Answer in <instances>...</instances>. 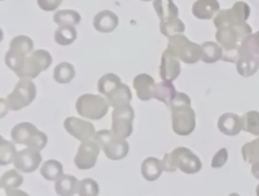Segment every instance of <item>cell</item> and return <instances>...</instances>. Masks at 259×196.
<instances>
[{
	"label": "cell",
	"mask_w": 259,
	"mask_h": 196,
	"mask_svg": "<svg viewBox=\"0 0 259 196\" xmlns=\"http://www.w3.org/2000/svg\"><path fill=\"white\" fill-rule=\"evenodd\" d=\"M191 101L187 94L177 92L171 102V119L173 131L180 135H189L195 128V112L191 108Z\"/></svg>",
	"instance_id": "6da1fadb"
},
{
	"label": "cell",
	"mask_w": 259,
	"mask_h": 196,
	"mask_svg": "<svg viewBox=\"0 0 259 196\" xmlns=\"http://www.w3.org/2000/svg\"><path fill=\"white\" fill-rule=\"evenodd\" d=\"M93 139L100 145L105 157L112 161L125 158L130 150V144L125 138L116 135L112 130H99L95 132Z\"/></svg>",
	"instance_id": "7a4b0ae2"
},
{
	"label": "cell",
	"mask_w": 259,
	"mask_h": 196,
	"mask_svg": "<svg viewBox=\"0 0 259 196\" xmlns=\"http://www.w3.org/2000/svg\"><path fill=\"white\" fill-rule=\"evenodd\" d=\"M167 50L181 62L192 65L201 59V45L192 42L182 33H177L169 37Z\"/></svg>",
	"instance_id": "3957f363"
},
{
	"label": "cell",
	"mask_w": 259,
	"mask_h": 196,
	"mask_svg": "<svg viewBox=\"0 0 259 196\" xmlns=\"http://www.w3.org/2000/svg\"><path fill=\"white\" fill-rule=\"evenodd\" d=\"M36 96L35 84L29 78H20L13 91L1 101L7 109L17 111L28 106Z\"/></svg>",
	"instance_id": "277c9868"
},
{
	"label": "cell",
	"mask_w": 259,
	"mask_h": 196,
	"mask_svg": "<svg viewBox=\"0 0 259 196\" xmlns=\"http://www.w3.org/2000/svg\"><path fill=\"white\" fill-rule=\"evenodd\" d=\"M33 40L27 35H17L13 37L9 44V50L5 54L6 66L17 75L26 59L33 51Z\"/></svg>",
	"instance_id": "5b68a950"
},
{
	"label": "cell",
	"mask_w": 259,
	"mask_h": 196,
	"mask_svg": "<svg viewBox=\"0 0 259 196\" xmlns=\"http://www.w3.org/2000/svg\"><path fill=\"white\" fill-rule=\"evenodd\" d=\"M109 102L103 96L95 94H83L76 101V111L89 120H99L103 118L109 109Z\"/></svg>",
	"instance_id": "8992f818"
},
{
	"label": "cell",
	"mask_w": 259,
	"mask_h": 196,
	"mask_svg": "<svg viewBox=\"0 0 259 196\" xmlns=\"http://www.w3.org/2000/svg\"><path fill=\"white\" fill-rule=\"evenodd\" d=\"M10 136L15 143L25 144L38 151H41L48 142L47 134L38 130L32 123L26 121L14 125Z\"/></svg>",
	"instance_id": "52a82bcc"
},
{
	"label": "cell",
	"mask_w": 259,
	"mask_h": 196,
	"mask_svg": "<svg viewBox=\"0 0 259 196\" xmlns=\"http://www.w3.org/2000/svg\"><path fill=\"white\" fill-rule=\"evenodd\" d=\"M51 54L46 50L32 51L25 59L20 72L16 75L18 78H36L41 72L46 71L52 65Z\"/></svg>",
	"instance_id": "ba28073f"
},
{
	"label": "cell",
	"mask_w": 259,
	"mask_h": 196,
	"mask_svg": "<svg viewBox=\"0 0 259 196\" xmlns=\"http://www.w3.org/2000/svg\"><path fill=\"white\" fill-rule=\"evenodd\" d=\"M135 111L130 103H124L113 108L111 113V130L122 138H127L133 132Z\"/></svg>",
	"instance_id": "9c48e42d"
},
{
	"label": "cell",
	"mask_w": 259,
	"mask_h": 196,
	"mask_svg": "<svg viewBox=\"0 0 259 196\" xmlns=\"http://www.w3.org/2000/svg\"><path fill=\"white\" fill-rule=\"evenodd\" d=\"M170 154L176 169L185 174H195L201 169L202 165L199 158L185 146H178Z\"/></svg>",
	"instance_id": "30bf717a"
},
{
	"label": "cell",
	"mask_w": 259,
	"mask_h": 196,
	"mask_svg": "<svg viewBox=\"0 0 259 196\" xmlns=\"http://www.w3.org/2000/svg\"><path fill=\"white\" fill-rule=\"evenodd\" d=\"M100 150V145L93 138L83 141L78 148L77 154L74 158L75 166L80 170L92 169L97 162Z\"/></svg>",
	"instance_id": "8fae6325"
},
{
	"label": "cell",
	"mask_w": 259,
	"mask_h": 196,
	"mask_svg": "<svg viewBox=\"0 0 259 196\" xmlns=\"http://www.w3.org/2000/svg\"><path fill=\"white\" fill-rule=\"evenodd\" d=\"M42 161L41 154L38 150L27 146L26 149L20 150L16 153L13 160L14 168L22 173H32L34 172L40 162Z\"/></svg>",
	"instance_id": "7c38bea8"
},
{
	"label": "cell",
	"mask_w": 259,
	"mask_h": 196,
	"mask_svg": "<svg viewBox=\"0 0 259 196\" xmlns=\"http://www.w3.org/2000/svg\"><path fill=\"white\" fill-rule=\"evenodd\" d=\"M63 125L69 134H71L81 142L92 139L95 134L94 125L90 121L83 120L78 117H67L64 120Z\"/></svg>",
	"instance_id": "4fadbf2b"
},
{
	"label": "cell",
	"mask_w": 259,
	"mask_h": 196,
	"mask_svg": "<svg viewBox=\"0 0 259 196\" xmlns=\"http://www.w3.org/2000/svg\"><path fill=\"white\" fill-rule=\"evenodd\" d=\"M180 60L173 56L167 48L161 56V64L159 68V75L162 80H175L181 72Z\"/></svg>",
	"instance_id": "5bb4252c"
},
{
	"label": "cell",
	"mask_w": 259,
	"mask_h": 196,
	"mask_svg": "<svg viewBox=\"0 0 259 196\" xmlns=\"http://www.w3.org/2000/svg\"><path fill=\"white\" fill-rule=\"evenodd\" d=\"M134 89L136 90L137 96L142 101H149L154 98V91L156 82L152 76L146 73H141L134 78L133 82Z\"/></svg>",
	"instance_id": "9a60e30c"
},
{
	"label": "cell",
	"mask_w": 259,
	"mask_h": 196,
	"mask_svg": "<svg viewBox=\"0 0 259 196\" xmlns=\"http://www.w3.org/2000/svg\"><path fill=\"white\" fill-rule=\"evenodd\" d=\"M117 25L118 17L110 10H101L93 18V27L102 33L112 32Z\"/></svg>",
	"instance_id": "2e32d148"
},
{
	"label": "cell",
	"mask_w": 259,
	"mask_h": 196,
	"mask_svg": "<svg viewBox=\"0 0 259 196\" xmlns=\"http://www.w3.org/2000/svg\"><path fill=\"white\" fill-rule=\"evenodd\" d=\"M79 181L76 177L68 174H63L55 181V191L61 196H72L77 194Z\"/></svg>",
	"instance_id": "e0dca14e"
},
{
	"label": "cell",
	"mask_w": 259,
	"mask_h": 196,
	"mask_svg": "<svg viewBox=\"0 0 259 196\" xmlns=\"http://www.w3.org/2000/svg\"><path fill=\"white\" fill-rule=\"evenodd\" d=\"M153 7L160 19V22H165L178 17V7L172 0H154Z\"/></svg>",
	"instance_id": "ac0fdd59"
},
{
	"label": "cell",
	"mask_w": 259,
	"mask_h": 196,
	"mask_svg": "<svg viewBox=\"0 0 259 196\" xmlns=\"http://www.w3.org/2000/svg\"><path fill=\"white\" fill-rule=\"evenodd\" d=\"M176 89L170 80H162L159 83H156L155 91H154V98L165 103L166 106L169 108L171 105L172 100L176 96Z\"/></svg>",
	"instance_id": "d6986e66"
},
{
	"label": "cell",
	"mask_w": 259,
	"mask_h": 196,
	"mask_svg": "<svg viewBox=\"0 0 259 196\" xmlns=\"http://www.w3.org/2000/svg\"><path fill=\"white\" fill-rule=\"evenodd\" d=\"M163 169L161 166V161L154 157H149L145 159L141 166V173L145 180L149 182L156 181L162 174Z\"/></svg>",
	"instance_id": "ffe728a7"
},
{
	"label": "cell",
	"mask_w": 259,
	"mask_h": 196,
	"mask_svg": "<svg viewBox=\"0 0 259 196\" xmlns=\"http://www.w3.org/2000/svg\"><path fill=\"white\" fill-rule=\"evenodd\" d=\"M219 9L215 0H196L192 5V14L199 19L210 18Z\"/></svg>",
	"instance_id": "44dd1931"
},
{
	"label": "cell",
	"mask_w": 259,
	"mask_h": 196,
	"mask_svg": "<svg viewBox=\"0 0 259 196\" xmlns=\"http://www.w3.org/2000/svg\"><path fill=\"white\" fill-rule=\"evenodd\" d=\"M110 106L113 108L119 106L124 103H130L132 101L133 95L130 87L123 83H121L118 87H116L112 92H110L106 97Z\"/></svg>",
	"instance_id": "7402d4cb"
},
{
	"label": "cell",
	"mask_w": 259,
	"mask_h": 196,
	"mask_svg": "<svg viewBox=\"0 0 259 196\" xmlns=\"http://www.w3.org/2000/svg\"><path fill=\"white\" fill-rule=\"evenodd\" d=\"M77 38V30L73 24L60 25L54 34L55 41L60 45H69Z\"/></svg>",
	"instance_id": "603a6c76"
},
{
	"label": "cell",
	"mask_w": 259,
	"mask_h": 196,
	"mask_svg": "<svg viewBox=\"0 0 259 196\" xmlns=\"http://www.w3.org/2000/svg\"><path fill=\"white\" fill-rule=\"evenodd\" d=\"M75 75L76 71L73 65L68 62H62L55 67L53 77L59 84H68L75 78Z\"/></svg>",
	"instance_id": "cb8c5ba5"
},
{
	"label": "cell",
	"mask_w": 259,
	"mask_h": 196,
	"mask_svg": "<svg viewBox=\"0 0 259 196\" xmlns=\"http://www.w3.org/2000/svg\"><path fill=\"white\" fill-rule=\"evenodd\" d=\"M17 171V169H11L2 175L0 179V188L5 192L15 190L22 185L23 177Z\"/></svg>",
	"instance_id": "d4e9b609"
},
{
	"label": "cell",
	"mask_w": 259,
	"mask_h": 196,
	"mask_svg": "<svg viewBox=\"0 0 259 196\" xmlns=\"http://www.w3.org/2000/svg\"><path fill=\"white\" fill-rule=\"evenodd\" d=\"M39 172L46 180L56 181L63 175V165L57 160H48L42 164Z\"/></svg>",
	"instance_id": "484cf974"
},
{
	"label": "cell",
	"mask_w": 259,
	"mask_h": 196,
	"mask_svg": "<svg viewBox=\"0 0 259 196\" xmlns=\"http://www.w3.org/2000/svg\"><path fill=\"white\" fill-rule=\"evenodd\" d=\"M121 84L120 78L114 73H107L100 77L97 83V89L100 94L103 96H107L110 92H112L116 87Z\"/></svg>",
	"instance_id": "4316f807"
},
{
	"label": "cell",
	"mask_w": 259,
	"mask_h": 196,
	"mask_svg": "<svg viewBox=\"0 0 259 196\" xmlns=\"http://www.w3.org/2000/svg\"><path fill=\"white\" fill-rule=\"evenodd\" d=\"M53 20L59 25H64V24L77 25L81 21V15L75 10L63 9L55 12L53 16Z\"/></svg>",
	"instance_id": "83f0119b"
},
{
	"label": "cell",
	"mask_w": 259,
	"mask_h": 196,
	"mask_svg": "<svg viewBox=\"0 0 259 196\" xmlns=\"http://www.w3.org/2000/svg\"><path fill=\"white\" fill-rule=\"evenodd\" d=\"M15 142L6 140L3 136H0V165L5 166L13 163L16 155Z\"/></svg>",
	"instance_id": "f1b7e54d"
},
{
	"label": "cell",
	"mask_w": 259,
	"mask_h": 196,
	"mask_svg": "<svg viewBox=\"0 0 259 196\" xmlns=\"http://www.w3.org/2000/svg\"><path fill=\"white\" fill-rule=\"evenodd\" d=\"M185 30V25L181 19L175 17L165 22H160V31L164 36L170 37L177 33H182Z\"/></svg>",
	"instance_id": "f546056e"
},
{
	"label": "cell",
	"mask_w": 259,
	"mask_h": 196,
	"mask_svg": "<svg viewBox=\"0 0 259 196\" xmlns=\"http://www.w3.org/2000/svg\"><path fill=\"white\" fill-rule=\"evenodd\" d=\"M201 60L204 63L210 64L218 61L221 57V48L212 41H206L201 45Z\"/></svg>",
	"instance_id": "4dcf8cb0"
},
{
	"label": "cell",
	"mask_w": 259,
	"mask_h": 196,
	"mask_svg": "<svg viewBox=\"0 0 259 196\" xmlns=\"http://www.w3.org/2000/svg\"><path fill=\"white\" fill-rule=\"evenodd\" d=\"M77 194L80 196H97L99 194L98 183L91 178H85L79 181Z\"/></svg>",
	"instance_id": "1f68e13d"
},
{
	"label": "cell",
	"mask_w": 259,
	"mask_h": 196,
	"mask_svg": "<svg viewBox=\"0 0 259 196\" xmlns=\"http://www.w3.org/2000/svg\"><path fill=\"white\" fill-rule=\"evenodd\" d=\"M64 0H36L38 7L45 11L56 10Z\"/></svg>",
	"instance_id": "d6a6232c"
},
{
	"label": "cell",
	"mask_w": 259,
	"mask_h": 196,
	"mask_svg": "<svg viewBox=\"0 0 259 196\" xmlns=\"http://www.w3.org/2000/svg\"><path fill=\"white\" fill-rule=\"evenodd\" d=\"M161 166H162L163 171L168 172V173H172V172H175L177 170L176 167L173 164V161L171 159V154L170 153L165 154L164 158L161 161Z\"/></svg>",
	"instance_id": "836d02e7"
},
{
	"label": "cell",
	"mask_w": 259,
	"mask_h": 196,
	"mask_svg": "<svg viewBox=\"0 0 259 196\" xmlns=\"http://www.w3.org/2000/svg\"><path fill=\"white\" fill-rule=\"evenodd\" d=\"M226 159H227V154H226V150H221L212 159V163H211V166L213 168H217V167H221L224 165V163L226 162Z\"/></svg>",
	"instance_id": "e575fe53"
},
{
	"label": "cell",
	"mask_w": 259,
	"mask_h": 196,
	"mask_svg": "<svg viewBox=\"0 0 259 196\" xmlns=\"http://www.w3.org/2000/svg\"><path fill=\"white\" fill-rule=\"evenodd\" d=\"M7 195H15V194H20V195H27L25 192L23 191H18V190H10V191H7L5 192Z\"/></svg>",
	"instance_id": "d590c367"
},
{
	"label": "cell",
	"mask_w": 259,
	"mask_h": 196,
	"mask_svg": "<svg viewBox=\"0 0 259 196\" xmlns=\"http://www.w3.org/2000/svg\"><path fill=\"white\" fill-rule=\"evenodd\" d=\"M142 1H151V0H142Z\"/></svg>",
	"instance_id": "8d00e7d4"
}]
</instances>
